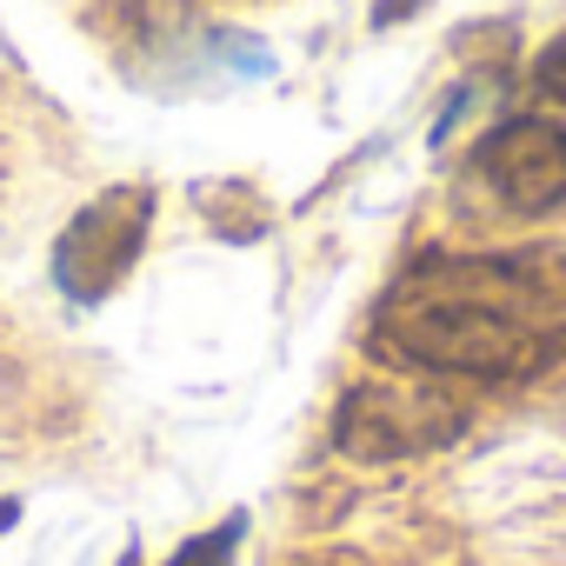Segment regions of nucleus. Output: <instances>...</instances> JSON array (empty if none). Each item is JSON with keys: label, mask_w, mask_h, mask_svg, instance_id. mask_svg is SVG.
Masks as SVG:
<instances>
[{"label": "nucleus", "mask_w": 566, "mask_h": 566, "mask_svg": "<svg viewBox=\"0 0 566 566\" xmlns=\"http://www.w3.org/2000/svg\"><path fill=\"white\" fill-rule=\"evenodd\" d=\"M553 301L513 260L433 253L374 314V347L420 374L453 380H520L553 354Z\"/></svg>", "instance_id": "nucleus-1"}, {"label": "nucleus", "mask_w": 566, "mask_h": 566, "mask_svg": "<svg viewBox=\"0 0 566 566\" xmlns=\"http://www.w3.org/2000/svg\"><path fill=\"white\" fill-rule=\"evenodd\" d=\"M147 213H154L147 187H107L94 207L74 213V227L54 247V273H61V287L74 301H101L114 280L134 266L140 240H147Z\"/></svg>", "instance_id": "nucleus-2"}, {"label": "nucleus", "mask_w": 566, "mask_h": 566, "mask_svg": "<svg viewBox=\"0 0 566 566\" xmlns=\"http://www.w3.org/2000/svg\"><path fill=\"white\" fill-rule=\"evenodd\" d=\"M480 180L500 193V207L513 213H553L566 200V127L559 120H500L480 147H473Z\"/></svg>", "instance_id": "nucleus-3"}, {"label": "nucleus", "mask_w": 566, "mask_h": 566, "mask_svg": "<svg viewBox=\"0 0 566 566\" xmlns=\"http://www.w3.org/2000/svg\"><path fill=\"white\" fill-rule=\"evenodd\" d=\"M447 433H453V407L407 394V387H354L340 400V420H334V440L354 460H400V453H420Z\"/></svg>", "instance_id": "nucleus-4"}, {"label": "nucleus", "mask_w": 566, "mask_h": 566, "mask_svg": "<svg viewBox=\"0 0 566 566\" xmlns=\"http://www.w3.org/2000/svg\"><path fill=\"white\" fill-rule=\"evenodd\" d=\"M233 539H240V520H227L220 533H207V539L180 546V553H174V566H233Z\"/></svg>", "instance_id": "nucleus-5"}, {"label": "nucleus", "mask_w": 566, "mask_h": 566, "mask_svg": "<svg viewBox=\"0 0 566 566\" xmlns=\"http://www.w3.org/2000/svg\"><path fill=\"white\" fill-rule=\"evenodd\" d=\"M533 81H539V94H546V101H559V107H566V41H553V48L539 54Z\"/></svg>", "instance_id": "nucleus-6"}, {"label": "nucleus", "mask_w": 566, "mask_h": 566, "mask_svg": "<svg viewBox=\"0 0 566 566\" xmlns=\"http://www.w3.org/2000/svg\"><path fill=\"white\" fill-rule=\"evenodd\" d=\"M413 8H420V0H380V14H374V21H380V28H394V21H407Z\"/></svg>", "instance_id": "nucleus-7"}, {"label": "nucleus", "mask_w": 566, "mask_h": 566, "mask_svg": "<svg viewBox=\"0 0 566 566\" xmlns=\"http://www.w3.org/2000/svg\"><path fill=\"white\" fill-rule=\"evenodd\" d=\"M0 526H14V506H0Z\"/></svg>", "instance_id": "nucleus-8"}]
</instances>
